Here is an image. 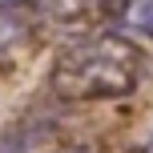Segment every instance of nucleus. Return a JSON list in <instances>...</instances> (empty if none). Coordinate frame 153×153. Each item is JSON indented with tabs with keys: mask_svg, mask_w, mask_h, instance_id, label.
Wrapping results in <instances>:
<instances>
[{
	"mask_svg": "<svg viewBox=\"0 0 153 153\" xmlns=\"http://www.w3.org/2000/svg\"><path fill=\"white\" fill-rule=\"evenodd\" d=\"M32 153H93L89 145H53V149H32Z\"/></svg>",
	"mask_w": 153,
	"mask_h": 153,
	"instance_id": "nucleus-5",
	"label": "nucleus"
},
{
	"mask_svg": "<svg viewBox=\"0 0 153 153\" xmlns=\"http://www.w3.org/2000/svg\"><path fill=\"white\" fill-rule=\"evenodd\" d=\"M145 76V53L133 36L117 32H93L85 28L69 45L56 48L48 89L61 101H121L133 97Z\"/></svg>",
	"mask_w": 153,
	"mask_h": 153,
	"instance_id": "nucleus-1",
	"label": "nucleus"
},
{
	"mask_svg": "<svg viewBox=\"0 0 153 153\" xmlns=\"http://www.w3.org/2000/svg\"><path fill=\"white\" fill-rule=\"evenodd\" d=\"M141 153H153V129H149V137H145V149Z\"/></svg>",
	"mask_w": 153,
	"mask_h": 153,
	"instance_id": "nucleus-6",
	"label": "nucleus"
},
{
	"mask_svg": "<svg viewBox=\"0 0 153 153\" xmlns=\"http://www.w3.org/2000/svg\"><path fill=\"white\" fill-rule=\"evenodd\" d=\"M8 4H20V8H28V4H40V0H8Z\"/></svg>",
	"mask_w": 153,
	"mask_h": 153,
	"instance_id": "nucleus-7",
	"label": "nucleus"
},
{
	"mask_svg": "<svg viewBox=\"0 0 153 153\" xmlns=\"http://www.w3.org/2000/svg\"><path fill=\"white\" fill-rule=\"evenodd\" d=\"M24 36H28V8L0 0V53L12 48L16 40H24Z\"/></svg>",
	"mask_w": 153,
	"mask_h": 153,
	"instance_id": "nucleus-4",
	"label": "nucleus"
},
{
	"mask_svg": "<svg viewBox=\"0 0 153 153\" xmlns=\"http://www.w3.org/2000/svg\"><path fill=\"white\" fill-rule=\"evenodd\" d=\"M40 4H45L48 20L69 24V28H85V24L101 12V4H105V0H40Z\"/></svg>",
	"mask_w": 153,
	"mask_h": 153,
	"instance_id": "nucleus-3",
	"label": "nucleus"
},
{
	"mask_svg": "<svg viewBox=\"0 0 153 153\" xmlns=\"http://www.w3.org/2000/svg\"><path fill=\"white\" fill-rule=\"evenodd\" d=\"M117 28L133 40H153V0H117Z\"/></svg>",
	"mask_w": 153,
	"mask_h": 153,
	"instance_id": "nucleus-2",
	"label": "nucleus"
}]
</instances>
